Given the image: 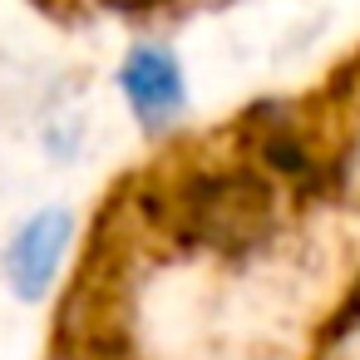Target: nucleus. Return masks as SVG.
<instances>
[{
	"instance_id": "f257e3e1",
	"label": "nucleus",
	"mask_w": 360,
	"mask_h": 360,
	"mask_svg": "<svg viewBox=\"0 0 360 360\" xmlns=\"http://www.w3.org/2000/svg\"><path fill=\"white\" fill-rule=\"evenodd\" d=\"M70 242H75V217H70L65 207L35 212V217L11 237V247H6V276H11V286H15L20 301H40V296L55 286Z\"/></svg>"
},
{
	"instance_id": "f03ea898",
	"label": "nucleus",
	"mask_w": 360,
	"mask_h": 360,
	"mask_svg": "<svg viewBox=\"0 0 360 360\" xmlns=\"http://www.w3.org/2000/svg\"><path fill=\"white\" fill-rule=\"evenodd\" d=\"M119 89L134 109V119L143 129H163L183 114L188 104V84H183V65L163 50V45H134L119 65Z\"/></svg>"
},
{
	"instance_id": "7ed1b4c3",
	"label": "nucleus",
	"mask_w": 360,
	"mask_h": 360,
	"mask_svg": "<svg viewBox=\"0 0 360 360\" xmlns=\"http://www.w3.org/2000/svg\"><path fill=\"white\" fill-rule=\"evenodd\" d=\"M104 11H119V15H148V11H163L173 0H99Z\"/></svg>"
},
{
	"instance_id": "20e7f679",
	"label": "nucleus",
	"mask_w": 360,
	"mask_h": 360,
	"mask_svg": "<svg viewBox=\"0 0 360 360\" xmlns=\"http://www.w3.org/2000/svg\"><path fill=\"white\" fill-rule=\"evenodd\" d=\"M360 321V281L350 286V301H345V311H340V326H355Z\"/></svg>"
}]
</instances>
